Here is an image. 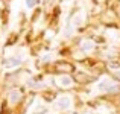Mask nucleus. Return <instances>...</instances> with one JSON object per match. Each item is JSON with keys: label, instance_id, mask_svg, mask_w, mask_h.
Masks as SVG:
<instances>
[{"label": "nucleus", "instance_id": "7", "mask_svg": "<svg viewBox=\"0 0 120 114\" xmlns=\"http://www.w3.org/2000/svg\"><path fill=\"white\" fill-rule=\"evenodd\" d=\"M27 87L30 90H43L46 88V84H43L41 81H27Z\"/></svg>", "mask_w": 120, "mask_h": 114}, {"label": "nucleus", "instance_id": "9", "mask_svg": "<svg viewBox=\"0 0 120 114\" xmlns=\"http://www.w3.org/2000/svg\"><path fill=\"white\" fill-rule=\"evenodd\" d=\"M52 53H49V55H47V53H46V55H44L43 56V62H47V61H52Z\"/></svg>", "mask_w": 120, "mask_h": 114}, {"label": "nucleus", "instance_id": "10", "mask_svg": "<svg viewBox=\"0 0 120 114\" xmlns=\"http://www.w3.org/2000/svg\"><path fill=\"white\" fill-rule=\"evenodd\" d=\"M116 75H117L119 78H120V68H119V70H116Z\"/></svg>", "mask_w": 120, "mask_h": 114}, {"label": "nucleus", "instance_id": "4", "mask_svg": "<svg viewBox=\"0 0 120 114\" xmlns=\"http://www.w3.org/2000/svg\"><path fill=\"white\" fill-rule=\"evenodd\" d=\"M79 49L84 53H91L94 49H96V43H94L93 40H90V38H84V40H81V43H79Z\"/></svg>", "mask_w": 120, "mask_h": 114}, {"label": "nucleus", "instance_id": "1", "mask_svg": "<svg viewBox=\"0 0 120 114\" xmlns=\"http://www.w3.org/2000/svg\"><path fill=\"white\" fill-rule=\"evenodd\" d=\"M96 90L99 91V93L112 94V93H117V91L120 90V85L117 84V82H114L112 79H109V78H102L96 84Z\"/></svg>", "mask_w": 120, "mask_h": 114}, {"label": "nucleus", "instance_id": "5", "mask_svg": "<svg viewBox=\"0 0 120 114\" xmlns=\"http://www.w3.org/2000/svg\"><path fill=\"white\" fill-rule=\"evenodd\" d=\"M56 85L61 88H70V87H73V79L68 75H61L56 78Z\"/></svg>", "mask_w": 120, "mask_h": 114}, {"label": "nucleus", "instance_id": "6", "mask_svg": "<svg viewBox=\"0 0 120 114\" xmlns=\"http://www.w3.org/2000/svg\"><path fill=\"white\" fill-rule=\"evenodd\" d=\"M21 99V93L18 90H11L8 93V102L11 103V105H15V103H18V100Z\"/></svg>", "mask_w": 120, "mask_h": 114}, {"label": "nucleus", "instance_id": "3", "mask_svg": "<svg viewBox=\"0 0 120 114\" xmlns=\"http://www.w3.org/2000/svg\"><path fill=\"white\" fill-rule=\"evenodd\" d=\"M21 62H23V59H21L20 56H9V58H5L3 65H5V68H8V70H12V68L20 67Z\"/></svg>", "mask_w": 120, "mask_h": 114}, {"label": "nucleus", "instance_id": "2", "mask_svg": "<svg viewBox=\"0 0 120 114\" xmlns=\"http://www.w3.org/2000/svg\"><path fill=\"white\" fill-rule=\"evenodd\" d=\"M71 105H73V102H71L70 96H59L55 100V108L58 111H67V110L71 108Z\"/></svg>", "mask_w": 120, "mask_h": 114}, {"label": "nucleus", "instance_id": "8", "mask_svg": "<svg viewBox=\"0 0 120 114\" xmlns=\"http://www.w3.org/2000/svg\"><path fill=\"white\" fill-rule=\"evenodd\" d=\"M24 5H26L27 9H32L34 6L37 5V0H26V3H24Z\"/></svg>", "mask_w": 120, "mask_h": 114}]
</instances>
